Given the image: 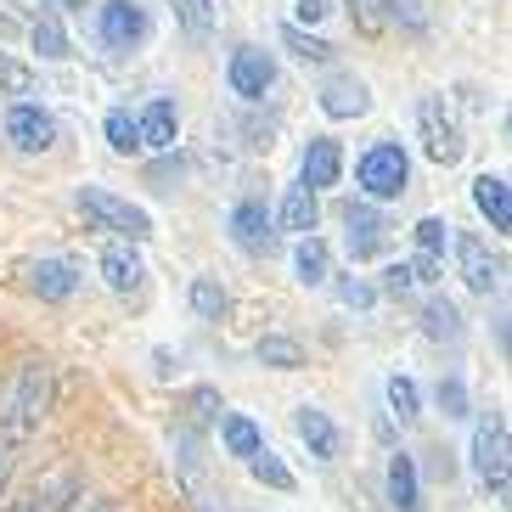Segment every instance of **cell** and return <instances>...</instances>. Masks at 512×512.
Segmentation results:
<instances>
[{
    "instance_id": "obj_1",
    "label": "cell",
    "mask_w": 512,
    "mask_h": 512,
    "mask_svg": "<svg viewBox=\"0 0 512 512\" xmlns=\"http://www.w3.org/2000/svg\"><path fill=\"white\" fill-rule=\"evenodd\" d=\"M51 389H57V377H51V361H23L12 377V389H6V406H0V445L17 451L23 439L40 434V422L51 411Z\"/></svg>"
},
{
    "instance_id": "obj_2",
    "label": "cell",
    "mask_w": 512,
    "mask_h": 512,
    "mask_svg": "<svg viewBox=\"0 0 512 512\" xmlns=\"http://www.w3.org/2000/svg\"><path fill=\"white\" fill-rule=\"evenodd\" d=\"M355 186H361V203H394V197H406L411 186V152L400 141H372V147L355 158Z\"/></svg>"
},
{
    "instance_id": "obj_3",
    "label": "cell",
    "mask_w": 512,
    "mask_h": 512,
    "mask_svg": "<svg viewBox=\"0 0 512 512\" xmlns=\"http://www.w3.org/2000/svg\"><path fill=\"white\" fill-rule=\"evenodd\" d=\"M473 479L490 501H507V417H501V406L479 411V422H473Z\"/></svg>"
},
{
    "instance_id": "obj_4",
    "label": "cell",
    "mask_w": 512,
    "mask_h": 512,
    "mask_svg": "<svg viewBox=\"0 0 512 512\" xmlns=\"http://www.w3.org/2000/svg\"><path fill=\"white\" fill-rule=\"evenodd\" d=\"M74 209L102 231H124V242H147L152 237V214L141 209V203H130V197H119L113 186H79Z\"/></svg>"
},
{
    "instance_id": "obj_5",
    "label": "cell",
    "mask_w": 512,
    "mask_h": 512,
    "mask_svg": "<svg viewBox=\"0 0 512 512\" xmlns=\"http://www.w3.org/2000/svg\"><path fill=\"white\" fill-rule=\"evenodd\" d=\"M417 141H422V152H428V164H439V169L462 164L467 141H462V124H456L445 96H422L417 102Z\"/></svg>"
},
{
    "instance_id": "obj_6",
    "label": "cell",
    "mask_w": 512,
    "mask_h": 512,
    "mask_svg": "<svg viewBox=\"0 0 512 512\" xmlns=\"http://www.w3.org/2000/svg\"><path fill=\"white\" fill-rule=\"evenodd\" d=\"M226 85L242 102H265L276 91V57L265 46H237L226 62Z\"/></svg>"
},
{
    "instance_id": "obj_7",
    "label": "cell",
    "mask_w": 512,
    "mask_h": 512,
    "mask_svg": "<svg viewBox=\"0 0 512 512\" xmlns=\"http://www.w3.org/2000/svg\"><path fill=\"white\" fill-rule=\"evenodd\" d=\"M226 231H231V242H237L242 254H254V259H265L276 248V220H271V209H265V197H242V203H231Z\"/></svg>"
},
{
    "instance_id": "obj_8",
    "label": "cell",
    "mask_w": 512,
    "mask_h": 512,
    "mask_svg": "<svg viewBox=\"0 0 512 512\" xmlns=\"http://www.w3.org/2000/svg\"><path fill=\"white\" fill-rule=\"evenodd\" d=\"M451 248H456V265H462L467 293H479V299L501 293V259L490 254V242L473 237V231H451Z\"/></svg>"
},
{
    "instance_id": "obj_9",
    "label": "cell",
    "mask_w": 512,
    "mask_h": 512,
    "mask_svg": "<svg viewBox=\"0 0 512 512\" xmlns=\"http://www.w3.org/2000/svg\"><path fill=\"white\" fill-rule=\"evenodd\" d=\"M344 248L355 265H366V259H377L383 248H389V220H383V209H372V203H344Z\"/></svg>"
},
{
    "instance_id": "obj_10",
    "label": "cell",
    "mask_w": 512,
    "mask_h": 512,
    "mask_svg": "<svg viewBox=\"0 0 512 512\" xmlns=\"http://www.w3.org/2000/svg\"><path fill=\"white\" fill-rule=\"evenodd\" d=\"M96 40L107 51H136L147 40V12L136 0H102L96 6Z\"/></svg>"
},
{
    "instance_id": "obj_11",
    "label": "cell",
    "mask_w": 512,
    "mask_h": 512,
    "mask_svg": "<svg viewBox=\"0 0 512 512\" xmlns=\"http://www.w3.org/2000/svg\"><path fill=\"white\" fill-rule=\"evenodd\" d=\"M6 141L17 152H51L57 147V119H51V107L40 102H17L6 113Z\"/></svg>"
},
{
    "instance_id": "obj_12",
    "label": "cell",
    "mask_w": 512,
    "mask_h": 512,
    "mask_svg": "<svg viewBox=\"0 0 512 512\" xmlns=\"http://www.w3.org/2000/svg\"><path fill=\"white\" fill-rule=\"evenodd\" d=\"M338 175H344V141L338 136H310L304 141V158H299V186H310V192H327V186H338Z\"/></svg>"
},
{
    "instance_id": "obj_13",
    "label": "cell",
    "mask_w": 512,
    "mask_h": 512,
    "mask_svg": "<svg viewBox=\"0 0 512 512\" xmlns=\"http://www.w3.org/2000/svg\"><path fill=\"white\" fill-rule=\"evenodd\" d=\"M316 107L327 113V119H366L372 113V91H366V79L361 74H332L327 85L316 91Z\"/></svg>"
},
{
    "instance_id": "obj_14",
    "label": "cell",
    "mask_w": 512,
    "mask_h": 512,
    "mask_svg": "<svg viewBox=\"0 0 512 512\" xmlns=\"http://www.w3.org/2000/svg\"><path fill=\"white\" fill-rule=\"evenodd\" d=\"M96 271H102V282L119 293V299H130V293H141V282H147V259H141L136 242H107L102 259H96Z\"/></svg>"
},
{
    "instance_id": "obj_15",
    "label": "cell",
    "mask_w": 512,
    "mask_h": 512,
    "mask_svg": "<svg viewBox=\"0 0 512 512\" xmlns=\"http://www.w3.org/2000/svg\"><path fill=\"white\" fill-rule=\"evenodd\" d=\"M136 130H141V152H169L175 147V136H181V107H175V96H152V102L136 113Z\"/></svg>"
},
{
    "instance_id": "obj_16",
    "label": "cell",
    "mask_w": 512,
    "mask_h": 512,
    "mask_svg": "<svg viewBox=\"0 0 512 512\" xmlns=\"http://www.w3.org/2000/svg\"><path fill=\"white\" fill-rule=\"evenodd\" d=\"M293 434H299L304 445H310V456H316V462H332V456H338V445H344L338 422H332L321 406H310V400H304V406L293 411Z\"/></svg>"
},
{
    "instance_id": "obj_17",
    "label": "cell",
    "mask_w": 512,
    "mask_h": 512,
    "mask_svg": "<svg viewBox=\"0 0 512 512\" xmlns=\"http://www.w3.org/2000/svg\"><path fill=\"white\" fill-rule=\"evenodd\" d=\"M282 231H293V237H316V226H321V197L310 192V186H287L282 192V203H276V214H271Z\"/></svg>"
},
{
    "instance_id": "obj_18",
    "label": "cell",
    "mask_w": 512,
    "mask_h": 512,
    "mask_svg": "<svg viewBox=\"0 0 512 512\" xmlns=\"http://www.w3.org/2000/svg\"><path fill=\"white\" fill-rule=\"evenodd\" d=\"M29 287L46 304L74 299V293H79V265H74V259H34V265H29Z\"/></svg>"
},
{
    "instance_id": "obj_19",
    "label": "cell",
    "mask_w": 512,
    "mask_h": 512,
    "mask_svg": "<svg viewBox=\"0 0 512 512\" xmlns=\"http://www.w3.org/2000/svg\"><path fill=\"white\" fill-rule=\"evenodd\" d=\"M473 209L490 220V231H512V186H507V175H479V181H473Z\"/></svg>"
},
{
    "instance_id": "obj_20",
    "label": "cell",
    "mask_w": 512,
    "mask_h": 512,
    "mask_svg": "<svg viewBox=\"0 0 512 512\" xmlns=\"http://www.w3.org/2000/svg\"><path fill=\"white\" fill-rule=\"evenodd\" d=\"M389 501L394 512H422V473H417V456L394 451L389 456Z\"/></svg>"
},
{
    "instance_id": "obj_21",
    "label": "cell",
    "mask_w": 512,
    "mask_h": 512,
    "mask_svg": "<svg viewBox=\"0 0 512 512\" xmlns=\"http://www.w3.org/2000/svg\"><path fill=\"white\" fill-rule=\"evenodd\" d=\"M422 332H428L434 344H462V310H456L445 293H428V299H422Z\"/></svg>"
},
{
    "instance_id": "obj_22",
    "label": "cell",
    "mask_w": 512,
    "mask_h": 512,
    "mask_svg": "<svg viewBox=\"0 0 512 512\" xmlns=\"http://www.w3.org/2000/svg\"><path fill=\"white\" fill-rule=\"evenodd\" d=\"M293 276H299V287H321L332 276V248L321 237H299L293 242Z\"/></svg>"
},
{
    "instance_id": "obj_23",
    "label": "cell",
    "mask_w": 512,
    "mask_h": 512,
    "mask_svg": "<svg viewBox=\"0 0 512 512\" xmlns=\"http://www.w3.org/2000/svg\"><path fill=\"white\" fill-rule=\"evenodd\" d=\"M220 439H226V451H231V456H242V462L265 451V434H259V422H254V417H242V411L220 417Z\"/></svg>"
},
{
    "instance_id": "obj_24",
    "label": "cell",
    "mask_w": 512,
    "mask_h": 512,
    "mask_svg": "<svg viewBox=\"0 0 512 512\" xmlns=\"http://www.w3.org/2000/svg\"><path fill=\"white\" fill-rule=\"evenodd\" d=\"M254 355H259V366H271V372H299L304 366L299 338H287V332H265V338L254 344Z\"/></svg>"
},
{
    "instance_id": "obj_25",
    "label": "cell",
    "mask_w": 512,
    "mask_h": 512,
    "mask_svg": "<svg viewBox=\"0 0 512 512\" xmlns=\"http://www.w3.org/2000/svg\"><path fill=\"white\" fill-rule=\"evenodd\" d=\"M68 490H74V484H68V479H62V473H57V479L34 484L29 496L6 501V507H0V512H62V507H68Z\"/></svg>"
},
{
    "instance_id": "obj_26",
    "label": "cell",
    "mask_w": 512,
    "mask_h": 512,
    "mask_svg": "<svg viewBox=\"0 0 512 512\" xmlns=\"http://www.w3.org/2000/svg\"><path fill=\"white\" fill-rule=\"evenodd\" d=\"M451 220H445V214H422L417 226H411V237H417V259H445V248H451Z\"/></svg>"
},
{
    "instance_id": "obj_27",
    "label": "cell",
    "mask_w": 512,
    "mask_h": 512,
    "mask_svg": "<svg viewBox=\"0 0 512 512\" xmlns=\"http://www.w3.org/2000/svg\"><path fill=\"white\" fill-rule=\"evenodd\" d=\"M175 6V23L186 29V40H209L214 23H220V6L214 0H169Z\"/></svg>"
},
{
    "instance_id": "obj_28",
    "label": "cell",
    "mask_w": 512,
    "mask_h": 512,
    "mask_svg": "<svg viewBox=\"0 0 512 512\" xmlns=\"http://www.w3.org/2000/svg\"><path fill=\"white\" fill-rule=\"evenodd\" d=\"M231 310V293L220 287V276H192V316L197 321H220Z\"/></svg>"
},
{
    "instance_id": "obj_29",
    "label": "cell",
    "mask_w": 512,
    "mask_h": 512,
    "mask_svg": "<svg viewBox=\"0 0 512 512\" xmlns=\"http://www.w3.org/2000/svg\"><path fill=\"white\" fill-rule=\"evenodd\" d=\"M29 46L40 51L46 62H62L68 51H74V46H68V29H62L57 17H34V23H29Z\"/></svg>"
},
{
    "instance_id": "obj_30",
    "label": "cell",
    "mask_w": 512,
    "mask_h": 512,
    "mask_svg": "<svg viewBox=\"0 0 512 512\" xmlns=\"http://www.w3.org/2000/svg\"><path fill=\"white\" fill-rule=\"evenodd\" d=\"M102 136H107V147L124 152V158H130V152H141V130H136V113H130V107H113V113H107Z\"/></svg>"
},
{
    "instance_id": "obj_31",
    "label": "cell",
    "mask_w": 512,
    "mask_h": 512,
    "mask_svg": "<svg viewBox=\"0 0 512 512\" xmlns=\"http://www.w3.org/2000/svg\"><path fill=\"white\" fill-rule=\"evenodd\" d=\"M327 282H332V293H338V304L355 310V316H366V310L377 304V287L366 282V276H355V271H349V276H327Z\"/></svg>"
},
{
    "instance_id": "obj_32",
    "label": "cell",
    "mask_w": 512,
    "mask_h": 512,
    "mask_svg": "<svg viewBox=\"0 0 512 512\" xmlns=\"http://www.w3.org/2000/svg\"><path fill=\"white\" fill-rule=\"evenodd\" d=\"M383 394H389V417H400V422H417L422 417V394H417V383H411V377L394 372Z\"/></svg>"
},
{
    "instance_id": "obj_33",
    "label": "cell",
    "mask_w": 512,
    "mask_h": 512,
    "mask_svg": "<svg viewBox=\"0 0 512 512\" xmlns=\"http://www.w3.org/2000/svg\"><path fill=\"white\" fill-rule=\"evenodd\" d=\"M248 473H254L259 484H271V490H293V473L282 467V456H271V445L259 456H248Z\"/></svg>"
},
{
    "instance_id": "obj_34",
    "label": "cell",
    "mask_w": 512,
    "mask_h": 512,
    "mask_svg": "<svg viewBox=\"0 0 512 512\" xmlns=\"http://www.w3.org/2000/svg\"><path fill=\"white\" fill-rule=\"evenodd\" d=\"M282 46H293V57H299V62H332V46H327V40H316V34L293 29V23L282 29Z\"/></svg>"
},
{
    "instance_id": "obj_35",
    "label": "cell",
    "mask_w": 512,
    "mask_h": 512,
    "mask_svg": "<svg viewBox=\"0 0 512 512\" xmlns=\"http://www.w3.org/2000/svg\"><path fill=\"white\" fill-rule=\"evenodd\" d=\"M383 17H394L406 34H428V23H434V12H428L422 0H389V12Z\"/></svg>"
},
{
    "instance_id": "obj_36",
    "label": "cell",
    "mask_w": 512,
    "mask_h": 512,
    "mask_svg": "<svg viewBox=\"0 0 512 512\" xmlns=\"http://www.w3.org/2000/svg\"><path fill=\"white\" fill-rule=\"evenodd\" d=\"M434 400H439V411H445V417H467V383H462V377H439Z\"/></svg>"
},
{
    "instance_id": "obj_37",
    "label": "cell",
    "mask_w": 512,
    "mask_h": 512,
    "mask_svg": "<svg viewBox=\"0 0 512 512\" xmlns=\"http://www.w3.org/2000/svg\"><path fill=\"white\" fill-rule=\"evenodd\" d=\"M0 91L29 96L34 91V68H23V62H12V57H0Z\"/></svg>"
},
{
    "instance_id": "obj_38",
    "label": "cell",
    "mask_w": 512,
    "mask_h": 512,
    "mask_svg": "<svg viewBox=\"0 0 512 512\" xmlns=\"http://www.w3.org/2000/svg\"><path fill=\"white\" fill-rule=\"evenodd\" d=\"M411 287H417L411 265H406V259H394L389 271H383V293H394V299H400V293H411Z\"/></svg>"
},
{
    "instance_id": "obj_39",
    "label": "cell",
    "mask_w": 512,
    "mask_h": 512,
    "mask_svg": "<svg viewBox=\"0 0 512 512\" xmlns=\"http://www.w3.org/2000/svg\"><path fill=\"white\" fill-rule=\"evenodd\" d=\"M327 12H332V0H293V17H299L293 29H304V23H321Z\"/></svg>"
},
{
    "instance_id": "obj_40",
    "label": "cell",
    "mask_w": 512,
    "mask_h": 512,
    "mask_svg": "<svg viewBox=\"0 0 512 512\" xmlns=\"http://www.w3.org/2000/svg\"><path fill=\"white\" fill-rule=\"evenodd\" d=\"M6 479H12V451L0 445V490H6Z\"/></svg>"
},
{
    "instance_id": "obj_41",
    "label": "cell",
    "mask_w": 512,
    "mask_h": 512,
    "mask_svg": "<svg viewBox=\"0 0 512 512\" xmlns=\"http://www.w3.org/2000/svg\"><path fill=\"white\" fill-rule=\"evenodd\" d=\"M74 512H113V507H107V501H96V496H91V501H79Z\"/></svg>"
},
{
    "instance_id": "obj_42",
    "label": "cell",
    "mask_w": 512,
    "mask_h": 512,
    "mask_svg": "<svg viewBox=\"0 0 512 512\" xmlns=\"http://www.w3.org/2000/svg\"><path fill=\"white\" fill-rule=\"evenodd\" d=\"M57 6H85V0H57Z\"/></svg>"
}]
</instances>
